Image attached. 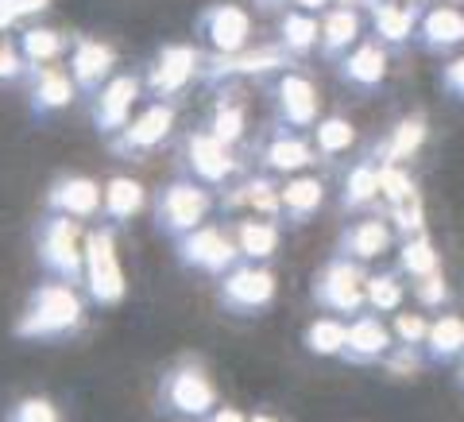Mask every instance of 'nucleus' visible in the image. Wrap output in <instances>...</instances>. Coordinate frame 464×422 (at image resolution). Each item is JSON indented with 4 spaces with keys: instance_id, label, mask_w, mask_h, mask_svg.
<instances>
[{
    "instance_id": "53",
    "label": "nucleus",
    "mask_w": 464,
    "mask_h": 422,
    "mask_svg": "<svg viewBox=\"0 0 464 422\" xmlns=\"http://www.w3.org/2000/svg\"><path fill=\"white\" fill-rule=\"evenodd\" d=\"M406 5H422V0H406Z\"/></svg>"
},
{
    "instance_id": "39",
    "label": "nucleus",
    "mask_w": 464,
    "mask_h": 422,
    "mask_svg": "<svg viewBox=\"0 0 464 422\" xmlns=\"http://www.w3.org/2000/svg\"><path fill=\"white\" fill-rule=\"evenodd\" d=\"M364 299H368V310H375V314H395L402 307V283L395 280V275H368Z\"/></svg>"
},
{
    "instance_id": "43",
    "label": "nucleus",
    "mask_w": 464,
    "mask_h": 422,
    "mask_svg": "<svg viewBox=\"0 0 464 422\" xmlns=\"http://www.w3.org/2000/svg\"><path fill=\"white\" fill-rule=\"evenodd\" d=\"M391 333H395V345H426V333H430V322L422 314L414 310H395L391 314Z\"/></svg>"
},
{
    "instance_id": "17",
    "label": "nucleus",
    "mask_w": 464,
    "mask_h": 422,
    "mask_svg": "<svg viewBox=\"0 0 464 422\" xmlns=\"http://www.w3.org/2000/svg\"><path fill=\"white\" fill-rule=\"evenodd\" d=\"M271 109H275V124L283 128H314L322 121V113H317V90L310 78L295 74V70H283L279 82L271 85Z\"/></svg>"
},
{
    "instance_id": "46",
    "label": "nucleus",
    "mask_w": 464,
    "mask_h": 422,
    "mask_svg": "<svg viewBox=\"0 0 464 422\" xmlns=\"http://www.w3.org/2000/svg\"><path fill=\"white\" fill-rule=\"evenodd\" d=\"M414 299L426 310H441L449 302V280H441V271L422 275V280H414Z\"/></svg>"
},
{
    "instance_id": "48",
    "label": "nucleus",
    "mask_w": 464,
    "mask_h": 422,
    "mask_svg": "<svg viewBox=\"0 0 464 422\" xmlns=\"http://www.w3.org/2000/svg\"><path fill=\"white\" fill-rule=\"evenodd\" d=\"M441 85L449 90V97L464 101V58H453V63L441 70Z\"/></svg>"
},
{
    "instance_id": "37",
    "label": "nucleus",
    "mask_w": 464,
    "mask_h": 422,
    "mask_svg": "<svg viewBox=\"0 0 464 422\" xmlns=\"http://www.w3.org/2000/svg\"><path fill=\"white\" fill-rule=\"evenodd\" d=\"M206 128H209V132L221 140V143H228V148H240L244 136H248V116H244L240 105H232V101H221V105L209 113Z\"/></svg>"
},
{
    "instance_id": "7",
    "label": "nucleus",
    "mask_w": 464,
    "mask_h": 422,
    "mask_svg": "<svg viewBox=\"0 0 464 422\" xmlns=\"http://www.w3.org/2000/svg\"><path fill=\"white\" fill-rule=\"evenodd\" d=\"M174 124H179V109H174V101H155L148 97V105H143L132 121H128L121 132L105 140L109 155L116 159H148L151 152H159L163 143L174 136Z\"/></svg>"
},
{
    "instance_id": "27",
    "label": "nucleus",
    "mask_w": 464,
    "mask_h": 422,
    "mask_svg": "<svg viewBox=\"0 0 464 422\" xmlns=\"http://www.w3.org/2000/svg\"><path fill=\"white\" fill-rule=\"evenodd\" d=\"M16 47L24 54V63L27 70H35V66H47V63H58L66 51H70V39L58 32V27H43V24H24L16 27Z\"/></svg>"
},
{
    "instance_id": "2",
    "label": "nucleus",
    "mask_w": 464,
    "mask_h": 422,
    "mask_svg": "<svg viewBox=\"0 0 464 422\" xmlns=\"http://www.w3.org/2000/svg\"><path fill=\"white\" fill-rule=\"evenodd\" d=\"M217 407V388L198 357H182L155 388V411L174 422H201Z\"/></svg>"
},
{
    "instance_id": "4",
    "label": "nucleus",
    "mask_w": 464,
    "mask_h": 422,
    "mask_svg": "<svg viewBox=\"0 0 464 422\" xmlns=\"http://www.w3.org/2000/svg\"><path fill=\"white\" fill-rule=\"evenodd\" d=\"M217 210V191L206 182L190 179V174H179V179H167L159 186V194L151 201V213H155V229L163 237L179 240L186 237L190 229L206 225V217Z\"/></svg>"
},
{
    "instance_id": "20",
    "label": "nucleus",
    "mask_w": 464,
    "mask_h": 422,
    "mask_svg": "<svg viewBox=\"0 0 464 422\" xmlns=\"http://www.w3.org/2000/svg\"><path fill=\"white\" fill-rule=\"evenodd\" d=\"M217 206H221L228 217L237 213H256V217H283V194L267 174H244L225 191H217Z\"/></svg>"
},
{
    "instance_id": "3",
    "label": "nucleus",
    "mask_w": 464,
    "mask_h": 422,
    "mask_svg": "<svg viewBox=\"0 0 464 422\" xmlns=\"http://www.w3.org/2000/svg\"><path fill=\"white\" fill-rule=\"evenodd\" d=\"M35 260L51 280L63 283H85V232L78 217L66 213H43L35 225Z\"/></svg>"
},
{
    "instance_id": "26",
    "label": "nucleus",
    "mask_w": 464,
    "mask_h": 422,
    "mask_svg": "<svg viewBox=\"0 0 464 422\" xmlns=\"http://www.w3.org/2000/svg\"><path fill=\"white\" fill-rule=\"evenodd\" d=\"M372 24H375V39H380L383 47H402V43H411V35H418V5L375 0Z\"/></svg>"
},
{
    "instance_id": "44",
    "label": "nucleus",
    "mask_w": 464,
    "mask_h": 422,
    "mask_svg": "<svg viewBox=\"0 0 464 422\" xmlns=\"http://www.w3.org/2000/svg\"><path fill=\"white\" fill-rule=\"evenodd\" d=\"M51 0H0V35L12 32V27H20L24 20L39 16V12H47Z\"/></svg>"
},
{
    "instance_id": "22",
    "label": "nucleus",
    "mask_w": 464,
    "mask_h": 422,
    "mask_svg": "<svg viewBox=\"0 0 464 422\" xmlns=\"http://www.w3.org/2000/svg\"><path fill=\"white\" fill-rule=\"evenodd\" d=\"M228 237L237 240V249L244 260H252V264H267V260L279 252V221L275 217H228Z\"/></svg>"
},
{
    "instance_id": "40",
    "label": "nucleus",
    "mask_w": 464,
    "mask_h": 422,
    "mask_svg": "<svg viewBox=\"0 0 464 422\" xmlns=\"http://www.w3.org/2000/svg\"><path fill=\"white\" fill-rule=\"evenodd\" d=\"M380 194L387 198V206H395V201H406L418 194V186L411 179V171L402 163H380Z\"/></svg>"
},
{
    "instance_id": "10",
    "label": "nucleus",
    "mask_w": 464,
    "mask_h": 422,
    "mask_svg": "<svg viewBox=\"0 0 464 422\" xmlns=\"http://www.w3.org/2000/svg\"><path fill=\"white\" fill-rule=\"evenodd\" d=\"M174 260H179L182 268H190V271H206L213 275V280H221V275L228 268H237L240 264V249H237V240L228 237V225H198L190 229L186 237L174 240Z\"/></svg>"
},
{
    "instance_id": "31",
    "label": "nucleus",
    "mask_w": 464,
    "mask_h": 422,
    "mask_svg": "<svg viewBox=\"0 0 464 422\" xmlns=\"http://www.w3.org/2000/svg\"><path fill=\"white\" fill-rule=\"evenodd\" d=\"M430 136L426 128V116H402V121L391 128V136L380 143V152H375V159L380 163H406V159H414L418 152H422V143Z\"/></svg>"
},
{
    "instance_id": "49",
    "label": "nucleus",
    "mask_w": 464,
    "mask_h": 422,
    "mask_svg": "<svg viewBox=\"0 0 464 422\" xmlns=\"http://www.w3.org/2000/svg\"><path fill=\"white\" fill-rule=\"evenodd\" d=\"M201 422H248V418H244V411H237V407H213Z\"/></svg>"
},
{
    "instance_id": "5",
    "label": "nucleus",
    "mask_w": 464,
    "mask_h": 422,
    "mask_svg": "<svg viewBox=\"0 0 464 422\" xmlns=\"http://www.w3.org/2000/svg\"><path fill=\"white\" fill-rule=\"evenodd\" d=\"M85 299L90 307H121L124 295H128V283H124V268H121V256H116V225L101 221L85 232Z\"/></svg>"
},
{
    "instance_id": "23",
    "label": "nucleus",
    "mask_w": 464,
    "mask_h": 422,
    "mask_svg": "<svg viewBox=\"0 0 464 422\" xmlns=\"http://www.w3.org/2000/svg\"><path fill=\"white\" fill-rule=\"evenodd\" d=\"M337 70L348 85H356V90H380L383 78H387V47L380 39H360L337 63Z\"/></svg>"
},
{
    "instance_id": "9",
    "label": "nucleus",
    "mask_w": 464,
    "mask_h": 422,
    "mask_svg": "<svg viewBox=\"0 0 464 422\" xmlns=\"http://www.w3.org/2000/svg\"><path fill=\"white\" fill-rule=\"evenodd\" d=\"M364 283H368V271L360 260H348V256H333L329 264L317 271L314 280V302L329 314H360L368 307L364 299Z\"/></svg>"
},
{
    "instance_id": "45",
    "label": "nucleus",
    "mask_w": 464,
    "mask_h": 422,
    "mask_svg": "<svg viewBox=\"0 0 464 422\" xmlns=\"http://www.w3.org/2000/svg\"><path fill=\"white\" fill-rule=\"evenodd\" d=\"M24 78H27V63L16 47V35L5 32L0 35V82L12 85V82H24Z\"/></svg>"
},
{
    "instance_id": "13",
    "label": "nucleus",
    "mask_w": 464,
    "mask_h": 422,
    "mask_svg": "<svg viewBox=\"0 0 464 422\" xmlns=\"http://www.w3.org/2000/svg\"><path fill=\"white\" fill-rule=\"evenodd\" d=\"M295 63L283 43H271V47H244L232 54H209L201 63V78L198 85H225V82H240V78H256V74H271V70H286Z\"/></svg>"
},
{
    "instance_id": "51",
    "label": "nucleus",
    "mask_w": 464,
    "mask_h": 422,
    "mask_svg": "<svg viewBox=\"0 0 464 422\" xmlns=\"http://www.w3.org/2000/svg\"><path fill=\"white\" fill-rule=\"evenodd\" d=\"M248 422H279V418H271V415H252Z\"/></svg>"
},
{
    "instance_id": "6",
    "label": "nucleus",
    "mask_w": 464,
    "mask_h": 422,
    "mask_svg": "<svg viewBox=\"0 0 464 422\" xmlns=\"http://www.w3.org/2000/svg\"><path fill=\"white\" fill-rule=\"evenodd\" d=\"M179 167H182V174H190V179L213 186V191H225V186H232L237 179L248 174V167H244V159L237 155V148L221 143L209 128H190V132L182 136Z\"/></svg>"
},
{
    "instance_id": "34",
    "label": "nucleus",
    "mask_w": 464,
    "mask_h": 422,
    "mask_svg": "<svg viewBox=\"0 0 464 422\" xmlns=\"http://www.w3.org/2000/svg\"><path fill=\"white\" fill-rule=\"evenodd\" d=\"M306 348L314 357H344V345H348V322H341V314H325V318H314L306 326Z\"/></svg>"
},
{
    "instance_id": "16",
    "label": "nucleus",
    "mask_w": 464,
    "mask_h": 422,
    "mask_svg": "<svg viewBox=\"0 0 464 422\" xmlns=\"http://www.w3.org/2000/svg\"><path fill=\"white\" fill-rule=\"evenodd\" d=\"M43 210L78 217V221H93V217H101V210H105V182L90 179V174H58L47 186Z\"/></svg>"
},
{
    "instance_id": "8",
    "label": "nucleus",
    "mask_w": 464,
    "mask_h": 422,
    "mask_svg": "<svg viewBox=\"0 0 464 422\" xmlns=\"http://www.w3.org/2000/svg\"><path fill=\"white\" fill-rule=\"evenodd\" d=\"M201 63H206V47H198V43H167V47H159L151 63L143 66V85H148V97L174 101L182 90L198 85Z\"/></svg>"
},
{
    "instance_id": "47",
    "label": "nucleus",
    "mask_w": 464,
    "mask_h": 422,
    "mask_svg": "<svg viewBox=\"0 0 464 422\" xmlns=\"http://www.w3.org/2000/svg\"><path fill=\"white\" fill-rule=\"evenodd\" d=\"M383 368L395 372V376H414L418 368H422V357H418L414 345H395L391 353L383 357Z\"/></svg>"
},
{
    "instance_id": "32",
    "label": "nucleus",
    "mask_w": 464,
    "mask_h": 422,
    "mask_svg": "<svg viewBox=\"0 0 464 422\" xmlns=\"http://www.w3.org/2000/svg\"><path fill=\"white\" fill-rule=\"evenodd\" d=\"M279 43L295 58H306L310 51H317V43H322V20H317L314 12L286 8L279 20Z\"/></svg>"
},
{
    "instance_id": "52",
    "label": "nucleus",
    "mask_w": 464,
    "mask_h": 422,
    "mask_svg": "<svg viewBox=\"0 0 464 422\" xmlns=\"http://www.w3.org/2000/svg\"><path fill=\"white\" fill-rule=\"evenodd\" d=\"M259 8H275V5H283V0H256Z\"/></svg>"
},
{
    "instance_id": "11",
    "label": "nucleus",
    "mask_w": 464,
    "mask_h": 422,
    "mask_svg": "<svg viewBox=\"0 0 464 422\" xmlns=\"http://www.w3.org/2000/svg\"><path fill=\"white\" fill-rule=\"evenodd\" d=\"M140 97H148V85H143V70H124V74H112L101 90L85 101L90 105V121L101 136H116L121 128L136 116Z\"/></svg>"
},
{
    "instance_id": "18",
    "label": "nucleus",
    "mask_w": 464,
    "mask_h": 422,
    "mask_svg": "<svg viewBox=\"0 0 464 422\" xmlns=\"http://www.w3.org/2000/svg\"><path fill=\"white\" fill-rule=\"evenodd\" d=\"M24 85H27V109H32V116H54L78 101V85L70 78V66L63 63L27 70Z\"/></svg>"
},
{
    "instance_id": "36",
    "label": "nucleus",
    "mask_w": 464,
    "mask_h": 422,
    "mask_svg": "<svg viewBox=\"0 0 464 422\" xmlns=\"http://www.w3.org/2000/svg\"><path fill=\"white\" fill-rule=\"evenodd\" d=\"M356 143V128L344 116H322L314 124V148L322 152V159H337Z\"/></svg>"
},
{
    "instance_id": "1",
    "label": "nucleus",
    "mask_w": 464,
    "mask_h": 422,
    "mask_svg": "<svg viewBox=\"0 0 464 422\" xmlns=\"http://www.w3.org/2000/svg\"><path fill=\"white\" fill-rule=\"evenodd\" d=\"M85 310H90V299L82 287L47 275L39 287H32L20 318L12 322V333L20 341H66L85 326Z\"/></svg>"
},
{
    "instance_id": "33",
    "label": "nucleus",
    "mask_w": 464,
    "mask_h": 422,
    "mask_svg": "<svg viewBox=\"0 0 464 422\" xmlns=\"http://www.w3.org/2000/svg\"><path fill=\"white\" fill-rule=\"evenodd\" d=\"M375 198H380V163H375V159H360V163L344 174L341 206H344V213L368 210Z\"/></svg>"
},
{
    "instance_id": "38",
    "label": "nucleus",
    "mask_w": 464,
    "mask_h": 422,
    "mask_svg": "<svg viewBox=\"0 0 464 422\" xmlns=\"http://www.w3.org/2000/svg\"><path fill=\"white\" fill-rule=\"evenodd\" d=\"M438 252H433V244L426 237H406L402 249H399V271H406L411 280H422V275L438 271Z\"/></svg>"
},
{
    "instance_id": "30",
    "label": "nucleus",
    "mask_w": 464,
    "mask_h": 422,
    "mask_svg": "<svg viewBox=\"0 0 464 422\" xmlns=\"http://www.w3.org/2000/svg\"><path fill=\"white\" fill-rule=\"evenodd\" d=\"M283 194V217L286 221H310V217L325 206V182L310 179V174H290V182L279 186Z\"/></svg>"
},
{
    "instance_id": "24",
    "label": "nucleus",
    "mask_w": 464,
    "mask_h": 422,
    "mask_svg": "<svg viewBox=\"0 0 464 422\" xmlns=\"http://www.w3.org/2000/svg\"><path fill=\"white\" fill-rule=\"evenodd\" d=\"M360 32H364L360 12L353 5H333L322 16V43H317V51H322V58H329V63H341L360 43Z\"/></svg>"
},
{
    "instance_id": "25",
    "label": "nucleus",
    "mask_w": 464,
    "mask_h": 422,
    "mask_svg": "<svg viewBox=\"0 0 464 422\" xmlns=\"http://www.w3.org/2000/svg\"><path fill=\"white\" fill-rule=\"evenodd\" d=\"M387 249H391V225L383 217H360V221L348 225L337 240V252L348 260H360V264L380 260Z\"/></svg>"
},
{
    "instance_id": "21",
    "label": "nucleus",
    "mask_w": 464,
    "mask_h": 422,
    "mask_svg": "<svg viewBox=\"0 0 464 422\" xmlns=\"http://www.w3.org/2000/svg\"><path fill=\"white\" fill-rule=\"evenodd\" d=\"M395 348V333L387 329V322L375 310H360L348 322V345H344V360L353 365H375Z\"/></svg>"
},
{
    "instance_id": "41",
    "label": "nucleus",
    "mask_w": 464,
    "mask_h": 422,
    "mask_svg": "<svg viewBox=\"0 0 464 422\" xmlns=\"http://www.w3.org/2000/svg\"><path fill=\"white\" fill-rule=\"evenodd\" d=\"M5 422H63V415L47 396H24L8 407Z\"/></svg>"
},
{
    "instance_id": "14",
    "label": "nucleus",
    "mask_w": 464,
    "mask_h": 422,
    "mask_svg": "<svg viewBox=\"0 0 464 422\" xmlns=\"http://www.w3.org/2000/svg\"><path fill=\"white\" fill-rule=\"evenodd\" d=\"M198 35L206 43L209 54H232V51H244L248 47V35H252V20L240 5H228V0H217V5H206L198 12Z\"/></svg>"
},
{
    "instance_id": "29",
    "label": "nucleus",
    "mask_w": 464,
    "mask_h": 422,
    "mask_svg": "<svg viewBox=\"0 0 464 422\" xmlns=\"http://www.w3.org/2000/svg\"><path fill=\"white\" fill-rule=\"evenodd\" d=\"M418 39H422V47L433 54L453 51L464 43V16L457 8H433L418 20Z\"/></svg>"
},
{
    "instance_id": "28",
    "label": "nucleus",
    "mask_w": 464,
    "mask_h": 422,
    "mask_svg": "<svg viewBox=\"0 0 464 422\" xmlns=\"http://www.w3.org/2000/svg\"><path fill=\"white\" fill-rule=\"evenodd\" d=\"M143 206H148V191H143L140 179H132V174H112L105 182V210H101V217L109 225L124 229Z\"/></svg>"
},
{
    "instance_id": "54",
    "label": "nucleus",
    "mask_w": 464,
    "mask_h": 422,
    "mask_svg": "<svg viewBox=\"0 0 464 422\" xmlns=\"http://www.w3.org/2000/svg\"><path fill=\"white\" fill-rule=\"evenodd\" d=\"M460 380H464V372H460Z\"/></svg>"
},
{
    "instance_id": "42",
    "label": "nucleus",
    "mask_w": 464,
    "mask_h": 422,
    "mask_svg": "<svg viewBox=\"0 0 464 422\" xmlns=\"http://www.w3.org/2000/svg\"><path fill=\"white\" fill-rule=\"evenodd\" d=\"M391 229L402 232V237H422L426 229V217H422V198H406V201H395L391 206Z\"/></svg>"
},
{
    "instance_id": "35",
    "label": "nucleus",
    "mask_w": 464,
    "mask_h": 422,
    "mask_svg": "<svg viewBox=\"0 0 464 422\" xmlns=\"http://www.w3.org/2000/svg\"><path fill=\"white\" fill-rule=\"evenodd\" d=\"M426 353H430V360H438V365L460 357L464 353V318L441 314L426 333Z\"/></svg>"
},
{
    "instance_id": "19",
    "label": "nucleus",
    "mask_w": 464,
    "mask_h": 422,
    "mask_svg": "<svg viewBox=\"0 0 464 422\" xmlns=\"http://www.w3.org/2000/svg\"><path fill=\"white\" fill-rule=\"evenodd\" d=\"M317 148L314 143L295 132V128H283V124H271L267 140L256 148V163L259 171H271V174H298L317 163Z\"/></svg>"
},
{
    "instance_id": "12",
    "label": "nucleus",
    "mask_w": 464,
    "mask_h": 422,
    "mask_svg": "<svg viewBox=\"0 0 464 422\" xmlns=\"http://www.w3.org/2000/svg\"><path fill=\"white\" fill-rule=\"evenodd\" d=\"M275 271L267 264H252V260H240L237 268H228L221 280H217V302L228 314H259L275 302Z\"/></svg>"
},
{
    "instance_id": "50",
    "label": "nucleus",
    "mask_w": 464,
    "mask_h": 422,
    "mask_svg": "<svg viewBox=\"0 0 464 422\" xmlns=\"http://www.w3.org/2000/svg\"><path fill=\"white\" fill-rule=\"evenodd\" d=\"M290 8H302V12H325V8H333V0H290Z\"/></svg>"
},
{
    "instance_id": "15",
    "label": "nucleus",
    "mask_w": 464,
    "mask_h": 422,
    "mask_svg": "<svg viewBox=\"0 0 464 422\" xmlns=\"http://www.w3.org/2000/svg\"><path fill=\"white\" fill-rule=\"evenodd\" d=\"M70 78L78 85V97L90 101L101 85L116 74V47L112 43H101L93 35H74L70 39Z\"/></svg>"
}]
</instances>
